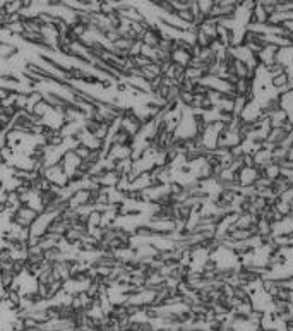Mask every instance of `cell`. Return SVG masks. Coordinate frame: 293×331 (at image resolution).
Returning a JSON list of instances; mask_svg holds the SVG:
<instances>
[{
	"instance_id": "cell-1",
	"label": "cell",
	"mask_w": 293,
	"mask_h": 331,
	"mask_svg": "<svg viewBox=\"0 0 293 331\" xmlns=\"http://www.w3.org/2000/svg\"><path fill=\"white\" fill-rule=\"evenodd\" d=\"M38 215H40V211L34 210L33 206L29 205H21L17 208V210L12 213V217H10V220L15 221L17 225L21 226H31V223L38 218Z\"/></svg>"
},
{
	"instance_id": "cell-2",
	"label": "cell",
	"mask_w": 293,
	"mask_h": 331,
	"mask_svg": "<svg viewBox=\"0 0 293 331\" xmlns=\"http://www.w3.org/2000/svg\"><path fill=\"white\" fill-rule=\"evenodd\" d=\"M81 158L76 155V151L72 148H69V149H65V153H64V156H62V160H60V163H62V167H64V170H65V174L67 175H71V174H74V172L77 170V167L81 165Z\"/></svg>"
},
{
	"instance_id": "cell-3",
	"label": "cell",
	"mask_w": 293,
	"mask_h": 331,
	"mask_svg": "<svg viewBox=\"0 0 293 331\" xmlns=\"http://www.w3.org/2000/svg\"><path fill=\"white\" fill-rule=\"evenodd\" d=\"M17 53H19L17 45L10 43V41H5V40H0V60L7 62V60H10L14 55H17Z\"/></svg>"
},
{
	"instance_id": "cell-4",
	"label": "cell",
	"mask_w": 293,
	"mask_h": 331,
	"mask_svg": "<svg viewBox=\"0 0 293 331\" xmlns=\"http://www.w3.org/2000/svg\"><path fill=\"white\" fill-rule=\"evenodd\" d=\"M31 111H33V113L36 115L38 118H41V120H43L46 115H48L50 111H52V107H50V103L43 98L41 102H38L36 105H34L33 109H31Z\"/></svg>"
},
{
	"instance_id": "cell-5",
	"label": "cell",
	"mask_w": 293,
	"mask_h": 331,
	"mask_svg": "<svg viewBox=\"0 0 293 331\" xmlns=\"http://www.w3.org/2000/svg\"><path fill=\"white\" fill-rule=\"evenodd\" d=\"M101 215L103 211L93 208L90 215H88V226H90V228H93V226H101Z\"/></svg>"
},
{
	"instance_id": "cell-6",
	"label": "cell",
	"mask_w": 293,
	"mask_h": 331,
	"mask_svg": "<svg viewBox=\"0 0 293 331\" xmlns=\"http://www.w3.org/2000/svg\"><path fill=\"white\" fill-rule=\"evenodd\" d=\"M84 2L90 5V10H96V5H98L99 0H84Z\"/></svg>"
},
{
	"instance_id": "cell-7",
	"label": "cell",
	"mask_w": 293,
	"mask_h": 331,
	"mask_svg": "<svg viewBox=\"0 0 293 331\" xmlns=\"http://www.w3.org/2000/svg\"><path fill=\"white\" fill-rule=\"evenodd\" d=\"M110 2H113V3H120L122 0H110Z\"/></svg>"
}]
</instances>
